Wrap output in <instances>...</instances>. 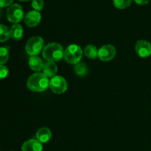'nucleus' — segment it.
<instances>
[{
    "label": "nucleus",
    "mask_w": 151,
    "mask_h": 151,
    "mask_svg": "<svg viewBox=\"0 0 151 151\" xmlns=\"http://www.w3.org/2000/svg\"><path fill=\"white\" fill-rule=\"evenodd\" d=\"M50 86V81L44 73L35 72L27 80V86L30 91L41 92L47 89Z\"/></svg>",
    "instance_id": "nucleus-1"
},
{
    "label": "nucleus",
    "mask_w": 151,
    "mask_h": 151,
    "mask_svg": "<svg viewBox=\"0 0 151 151\" xmlns=\"http://www.w3.org/2000/svg\"><path fill=\"white\" fill-rule=\"evenodd\" d=\"M42 55L45 60L50 62H57L63 58L64 50L58 43H50L44 47Z\"/></svg>",
    "instance_id": "nucleus-2"
},
{
    "label": "nucleus",
    "mask_w": 151,
    "mask_h": 151,
    "mask_svg": "<svg viewBox=\"0 0 151 151\" xmlns=\"http://www.w3.org/2000/svg\"><path fill=\"white\" fill-rule=\"evenodd\" d=\"M83 50L79 45L71 44L64 50L65 60L70 64H77L80 63L83 57Z\"/></svg>",
    "instance_id": "nucleus-3"
},
{
    "label": "nucleus",
    "mask_w": 151,
    "mask_h": 151,
    "mask_svg": "<svg viewBox=\"0 0 151 151\" xmlns=\"http://www.w3.org/2000/svg\"><path fill=\"white\" fill-rule=\"evenodd\" d=\"M44 41L41 37L33 36L29 38L25 46L27 53L30 56H36L44 49Z\"/></svg>",
    "instance_id": "nucleus-4"
},
{
    "label": "nucleus",
    "mask_w": 151,
    "mask_h": 151,
    "mask_svg": "<svg viewBox=\"0 0 151 151\" xmlns=\"http://www.w3.org/2000/svg\"><path fill=\"white\" fill-rule=\"evenodd\" d=\"M7 18L9 22L13 24H17L24 18V10L22 6L17 3L12 4L7 9Z\"/></svg>",
    "instance_id": "nucleus-5"
},
{
    "label": "nucleus",
    "mask_w": 151,
    "mask_h": 151,
    "mask_svg": "<svg viewBox=\"0 0 151 151\" xmlns=\"http://www.w3.org/2000/svg\"><path fill=\"white\" fill-rule=\"evenodd\" d=\"M49 87L55 94H61L67 90L68 84L65 78L59 75H56L50 79Z\"/></svg>",
    "instance_id": "nucleus-6"
},
{
    "label": "nucleus",
    "mask_w": 151,
    "mask_h": 151,
    "mask_svg": "<svg viewBox=\"0 0 151 151\" xmlns=\"http://www.w3.org/2000/svg\"><path fill=\"white\" fill-rule=\"evenodd\" d=\"M116 54V48L111 44L103 45L98 50V57L102 61H109L114 58Z\"/></svg>",
    "instance_id": "nucleus-7"
},
{
    "label": "nucleus",
    "mask_w": 151,
    "mask_h": 151,
    "mask_svg": "<svg viewBox=\"0 0 151 151\" xmlns=\"http://www.w3.org/2000/svg\"><path fill=\"white\" fill-rule=\"evenodd\" d=\"M135 50L140 58L149 57L151 55V44L146 40H139L135 45Z\"/></svg>",
    "instance_id": "nucleus-8"
},
{
    "label": "nucleus",
    "mask_w": 151,
    "mask_h": 151,
    "mask_svg": "<svg viewBox=\"0 0 151 151\" xmlns=\"http://www.w3.org/2000/svg\"><path fill=\"white\" fill-rule=\"evenodd\" d=\"M24 22L29 27H35L39 24L41 20V14L39 11L32 10L25 14Z\"/></svg>",
    "instance_id": "nucleus-9"
},
{
    "label": "nucleus",
    "mask_w": 151,
    "mask_h": 151,
    "mask_svg": "<svg viewBox=\"0 0 151 151\" xmlns=\"http://www.w3.org/2000/svg\"><path fill=\"white\" fill-rule=\"evenodd\" d=\"M22 151H42L43 146L37 139H29L24 142L22 146Z\"/></svg>",
    "instance_id": "nucleus-10"
},
{
    "label": "nucleus",
    "mask_w": 151,
    "mask_h": 151,
    "mask_svg": "<svg viewBox=\"0 0 151 151\" xmlns=\"http://www.w3.org/2000/svg\"><path fill=\"white\" fill-rule=\"evenodd\" d=\"M52 132L47 127L39 128L36 133V139L42 144L47 143L51 139Z\"/></svg>",
    "instance_id": "nucleus-11"
},
{
    "label": "nucleus",
    "mask_w": 151,
    "mask_h": 151,
    "mask_svg": "<svg viewBox=\"0 0 151 151\" xmlns=\"http://www.w3.org/2000/svg\"><path fill=\"white\" fill-rule=\"evenodd\" d=\"M24 29L22 25L19 23L13 24L10 28V36L14 41H20L23 38Z\"/></svg>",
    "instance_id": "nucleus-12"
},
{
    "label": "nucleus",
    "mask_w": 151,
    "mask_h": 151,
    "mask_svg": "<svg viewBox=\"0 0 151 151\" xmlns=\"http://www.w3.org/2000/svg\"><path fill=\"white\" fill-rule=\"evenodd\" d=\"M58 72V66L55 62H50L44 63L43 68V73L48 78H52L56 76Z\"/></svg>",
    "instance_id": "nucleus-13"
},
{
    "label": "nucleus",
    "mask_w": 151,
    "mask_h": 151,
    "mask_svg": "<svg viewBox=\"0 0 151 151\" xmlns=\"http://www.w3.org/2000/svg\"><path fill=\"white\" fill-rule=\"evenodd\" d=\"M42 60L38 56H31L29 59V66L32 71L39 72L44 68Z\"/></svg>",
    "instance_id": "nucleus-14"
},
{
    "label": "nucleus",
    "mask_w": 151,
    "mask_h": 151,
    "mask_svg": "<svg viewBox=\"0 0 151 151\" xmlns=\"http://www.w3.org/2000/svg\"><path fill=\"white\" fill-rule=\"evenodd\" d=\"M83 52L85 55L89 59H96L98 57V50L92 44H88L84 48Z\"/></svg>",
    "instance_id": "nucleus-15"
},
{
    "label": "nucleus",
    "mask_w": 151,
    "mask_h": 151,
    "mask_svg": "<svg viewBox=\"0 0 151 151\" xmlns=\"http://www.w3.org/2000/svg\"><path fill=\"white\" fill-rule=\"evenodd\" d=\"M74 71L79 77H84L88 74V67L84 63H78L75 65Z\"/></svg>",
    "instance_id": "nucleus-16"
},
{
    "label": "nucleus",
    "mask_w": 151,
    "mask_h": 151,
    "mask_svg": "<svg viewBox=\"0 0 151 151\" xmlns=\"http://www.w3.org/2000/svg\"><path fill=\"white\" fill-rule=\"evenodd\" d=\"M10 38V29L5 25L0 24V42H5Z\"/></svg>",
    "instance_id": "nucleus-17"
},
{
    "label": "nucleus",
    "mask_w": 151,
    "mask_h": 151,
    "mask_svg": "<svg viewBox=\"0 0 151 151\" xmlns=\"http://www.w3.org/2000/svg\"><path fill=\"white\" fill-rule=\"evenodd\" d=\"M9 59V48L7 47H0V64L4 65Z\"/></svg>",
    "instance_id": "nucleus-18"
},
{
    "label": "nucleus",
    "mask_w": 151,
    "mask_h": 151,
    "mask_svg": "<svg viewBox=\"0 0 151 151\" xmlns=\"http://www.w3.org/2000/svg\"><path fill=\"white\" fill-rule=\"evenodd\" d=\"M133 0H113L114 4L116 8L125 9L129 7Z\"/></svg>",
    "instance_id": "nucleus-19"
},
{
    "label": "nucleus",
    "mask_w": 151,
    "mask_h": 151,
    "mask_svg": "<svg viewBox=\"0 0 151 151\" xmlns=\"http://www.w3.org/2000/svg\"><path fill=\"white\" fill-rule=\"evenodd\" d=\"M32 7L37 11H41L44 7V0H32Z\"/></svg>",
    "instance_id": "nucleus-20"
},
{
    "label": "nucleus",
    "mask_w": 151,
    "mask_h": 151,
    "mask_svg": "<svg viewBox=\"0 0 151 151\" xmlns=\"http://www.w3.org/2000/svg\"><path fill=\"white\" fill-rule=\"evenodd\" d=\"M9 70L7 66L0 64V79H4L7 76Z\"/></svg>",
    "instance_id": "nucleus-21"
},
{
    "label": "nucleus",
    "mask_w": 151,
    "mask_h": 151,
    "mask_svg": "<svg viewBox=\"0 0 151 151\" xmlns=\"http://www.w3.org/2000/svg\"><path fill=\"white\" fill-rule=\"evenodd\" d=\"M13 0H0V7H7L11 5Z\"/></svg>",
    "instance_id": "nucleus-22"
},
{
    "label": "nucleus",
    "mask_w": 151,
    "mask_h": 151,
    "mask_svg": "<svg viewBox=\"0 0 151 151\" xmlns=\"http://www.w3.org/2000/svg\"><path fill=\"white\" fill-rule=\"evenodd\" d=\"M134 1L138 4H140V5H145V4H147L149 2V0H134Z\"/></svg>",
    "instance_id": "nucleus-23"
},
{
    "label": "nucleus",
    "mask_w": 151,
    "mask_h": 151,
    "mask_svg": "<svg viewBox=\"0 0 151 151\" xmlns=\"http://www.w3.org/2000/svg\"><path fill=\"white\" fill-rule=\"evenodd\" d=\"M1 13H2V10H1V7H0V16H1Z\"/></svg>",
    "instance_id": "nucleus-24"
},
{
    "label": "nucleus",
    "mask_w": 151,
    "mask_h": 151,
    "mask_svg": "<svg viewBox=\"0 0 151 151\" xmlns=\"http://www.w3.org/2000/svg\"><path fill=\"white\" fill-rule=\"evenodd\" d=\"M19 1H27L29 0H19Z\"/></svg>",
    "instance_id": "nucleus-25"
}]
</instances>
